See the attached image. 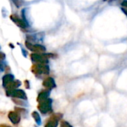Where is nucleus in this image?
Returning a JSON list of instances; mask_svg holds the SVG:
<instances>
[{
	"label": "nucleus",
	"mask_w": 127,
	"mask_h": 127,
	"mask_svg": "<svg viewBox=\"0 0 127 127\" xmlns=\"http://www.w3.org/2000/svg\"><path fill=\"white\" fill-rule=\"evenodd\" d=\"M0 127H11V126H7V125H5V124H1V125H0Z\"/></svg>",
	"instance_id": "obj_10"
},
{
	"label": "nucleus",
	"mask_w": 127,
	"mask_h": 127,
	"mask_svg": "<svg viewBox=\"0 0 127 127\" xmlns=\"http://www.w3.org/2000/svg\"><path fill=\"white\" fill-rule=\"evenodd\" d=\"M61 127H73V126L67 121H61Z\"/></svg>",
	"instance_id": "obj_8"
},
{
	"label": "nucleus",
	"mask_w": 127,
	"mask_h": 127,
	"mask_svg": "<svg viewBox=\"0 0 127 127\" xmlns=\"http://www.w3.org/2000/svg\"><path fill=\"white\" fill-rule=\"evenodd\" d=\"M6 94L8 96H11L13 97L19 98V99H27L26 95L25 92L22 90H15V89H9L7 92Z\"/></svg>",
	"instance_id": "obj_3"
},
{
	"label": "nucleus",
	"mask_w": 127,
	"mask_h": 127,
	"mask_svg": "<svg viewBox=\"0 0 127 127\" xmlns=\"http://www.w3.org/2000/svg\"><path fill=\"white\" fill-rule=\"evenodd\" d=\"M121 5L124 8H127V0H123L121 3Z\"/></svg>",
	"instance_id": "obj_9"
},
{
	"label": "nucleus",
	"mask_w": 127,
	"mask_h": 127,
	"mask_svg": "<svg viewBox=\"0 0 127 127\" xmlns=\"http://www.w3.org/2000/svg\"></svg>",
	"instance_id": "obj_12"
},
{
	"label": "nucleus",
	"mask_w": 127,
	"mask_h": 127,
	"mask_svg": "<svg viewBox=\"0 0 127 127\" xmlns=\"http://www.w3.org/2000/svg\"><path fill=\"white\" fill-rule=\"evenodd\" d=\"M43 85L46 88H49V89H52V88H53L55 87V82H54V80L52 78H49V79H46L44 81V82H43Z\"/></svg>",
	"instance_id": "obj_5"
},
{
	"label": "nucleus",
	"mask_w": 127,
	"mask_h": 127,
	"mask_svg": "<svg viewBox=\"0 0 127 127\" xmlns=\"http://www.w3.org/2000/svg\"><path fill=\"white\" fill-rule=\"evenodd\" d=\"M61 117L62 114H55L52 115L46 123L45 127H57Z\"/></svg>",
	"instance_id": "obj_2"
},
{
	"label": "nucleus",
	"mask_w": 127,
	"mask_h": 127,
	"mask_svg": "<svg viewBox=\"0 0 127 127\" xmlns=\"http://www.w3.org/2000/svg\"><path fill=\"white\" fill-rule=\"evenodd\" d=\"M49 91H43V92H40V93L39 94L38 96H37V100L38 102H41V101H43V100L47 99V98L49 97Z\"/></svg>",
	"instance_id": "obj_6"
},
{
	"label": "nucleus",
	"mask_w": 127,
	"mask_h": 127,
	"mask_svg": "<svg viewBox=\"0 0 127 127\" xmlns=\"http://www.w3.org/2000/svg\"><path fill=\"white\" fill-rule=\"evenodd\" d=\"M52 100L51 99H46L41 102H39V105L37 106L38 110L43 114H46L52 111Z\"/></svg>",
	"instance_id": "obj_1"
},
{
	"label": "nucleus",
	"mask_w": 127,
	"mask_h": 127,
	"mask_svg": "<svg viewBox=\"0 0 127 127\" xmlns=\"http://www.w3.org/2000/svg\"><path fill=\"white\" fill-rule=\"evenodd\" d=\"M8 117L9 120H11V122L13 124L17 125V124H18L20 122V119H21L20 118V114L18 112H17V111H10L8 113Z\"/></svg>",
	"instance_id": "obj_4"
},
{
	"label": "nucleus",
	"mask_w": 127,
	"mask_h": 127,
	"mask_svg": "<svg viewBox=\"0 0 127 127\" xmlns=\"http://www.w3.org/2000/svg\"><path fill=\"white\" fill-rule=\"evenodd\" d=\"M32 117L34 118V121L36 122V123L37 124V125H41V118H40V114H38V112H37V111H33L32 112Z\"/></svg>",
	"instance_id": "obj_7"
},
{
	"label": "nucleus",
	"mask_w": 127,
	"mask_h": 127,
	"mask_svg": "<svg viewBox=\"0 0 127 127\" xmlns=\"http://www.w3.org/2000/svg\"><path fill=\"white\" fill-rule=\"evenodd\" d=\"M122 10H123V11L125 13V14L127 16V9H125V8H122Z\"/></svg>",
	"instance_id": "obj_11"
}]
</instances>
